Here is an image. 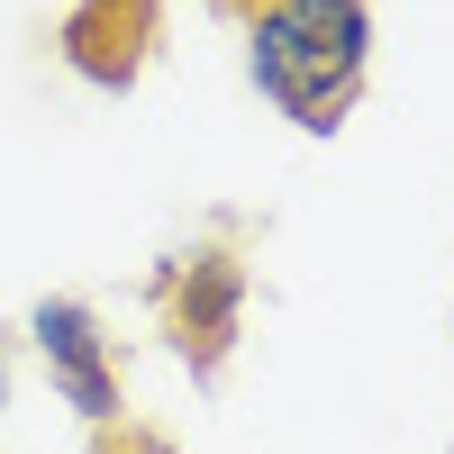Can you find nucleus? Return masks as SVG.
<instances>
[{
	"mask_svg": "<svg viewBox=\"0 0 454 454\" xmlns=\"http://www.w3.org/2000/svg\"><path fill=\"white\" fill-rule=\"evenodd\" d=\"M0 400H10V364H0Z\"/></svg>",
	"mask_w": 454,
	"mask_h": 454,
	"instance_id": "obj_5",
	"label": "nucleus"
},
{
	"mask_svg": "<svg viewBox=\"0 0 454 454\" xmlns=\"http://www.w3.org/2000/svg\"><path fill=\"white\" fill-rule=\"evenodd\" d=\"M155 10L164 0H73V19H64L73 73H91L100 91H128L145 46H155Z\"/></svg>",
	"mask_w": 454,
	"mask_h": 454,
	"instance_id": "obj_4",
	"label": "nucleus"
},
{
	"mask_svg": "<svg viewBox=\"0 0 454 454\" xmlns=\"http://www.w3.org/2000/svg\"><path fill=\"white\" fill-rule=\"evenodd\" d=\"M27 336H36L46 382L64 391L73 419H91V427L119 419V364H109V336H100V318H91V300H36V309H27Z\"/></svg>",
	"mask_w": 454,
	"mask_h": 454,
	"instance_id": "obj_3",
	"label": "nucleus"
},
{
	"mask_svg": "<svg viewBox=\"0 0 454 454\" xmlns=\"http://www.w3.org/2000/svg\"><path fill=\"white\" fill-rule=\"evenodd\" d=\"M155 309H164V336L182 346V364L218 372L227 346H237V327H246V263H237V246L173 254L164 273H155Z\"/></svg>",
	"mask_w": 454,
	"mask_h": 454,
	"instance_id": "obj_2",
	"label": "nucleus"
},
{
	"mask_svg": "<svg viewBox=\"0 0 454 454\" xmlns=\"http://www.w3.org/2000/svg\"><path fill=\"white\" fill-rule=\"evenodd\" d=\"M246 73L291 128L336 137L372 82V0H246Z\"/></svg>",
	"mask_w": 454,
	"mask_h": 454,
	"instance_id": "obj_1",
	"label": "nucleus"
}]
</instances>
